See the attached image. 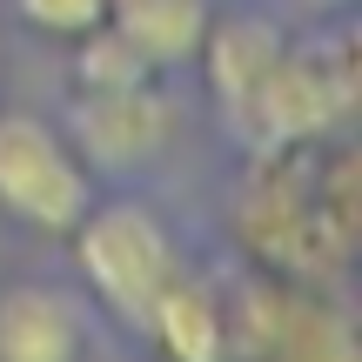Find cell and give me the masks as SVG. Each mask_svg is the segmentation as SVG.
I'll return each mask as SVG.
<instances>
[{
    "instance_id": "1",
    "label": "cell",
    "mask_w": 362,
    "mask_h": 362,
    "mask_svg": "<svg viewBox=\"0 0 362 362\" xmlns=\"http://www.w3.org/2000/svg\"><path fill=\"white\" fill-rule=\"evenodd\" d=\"M235 228L269 275L336 288L356 248V155L342 148V134L302 148H255Z\"/></svg>"
},
{
    "instance_id": "2",
    "label": "cell",
    "mask_w": 362,
    "mask_h": 362,
    "mask_svg": "<svg viewBox=\"0 0 362 362\" xmlns=\"http://www.w3.org/2000/svg\"><path fill=\"white\" fill-rule=\"evenodd\" d=\"M67 242H74V262H81V275H88L94 302H101L121 329H134V336L148 329L161 288L188 269L175 235H168V221H161L155 208H141V202H94L88 215L67 228Z\"/></svg>"
},
{
    "instance_id": "3",
    "label": "cell",
    "mask_w": 362,
    "mask_h": 362,
    "mask_svg": "<svg viewBox=\"0 0 362 362\" xmlns=\"http://www.w3.org/2000/svg\"><path fill=\"white\" fill-rule=\"evenodd\" d=\"M362 362L356 322L329 288L255 275L228 296V362Z\"/></svg>"
},
{
    "instance_id": "4",
    "label": "cell",
    "mask_w": 362,
    "mask_h": 362,
    "mask_svg": "<svg viewBox=\"0 0 362 362\" xmlns=\"http://www.w3.org/2000/svg\"><path fill=\"white\" fill-rule=\"evenodd\" d=\"M88 208H94V168L67 141V128L27 115V107H7L0 115V215L34 235H67Z\"/></svg>"
},
{
    "instance_id": "5",
    "label": "cell",
    "mask_w": 362,
    "mask_h": 362,
    "mask_svg": "<svg viewBox=\"0 0 362 362\" xmlns=\"http://www.w3.org/2000/svg\"><path fill=\"white\" fill-rule=\"evenodd\" d=\"M356 115V61L349 40H288L282 61L269 67L255 107H248V148H302V141H329L342 134Z\"/></svg>"
},
{
    "instance_id": "6",
    "label": "cell",
    "mask_w": 362,
    "mask_h": 362,
    "mask_svg": "<svg viewBox=\"0 0 362 362\" xmlns=\"http://www.w3.org/2000/svg\"><path fill=\"white\" fill-rule=\"evenodd\" d=\"M67 141L81 148L88 168L107 175H134L175 141V101L155 81H134V88H88L67 107Z\"/></svg>"
},
{
    "instance_id": "7",
    "label": "cell",
    "mask_w": 362,
    "mask_h": 362,
    "mask_svg": "<svg viewBox=\"0 0 362 362\" xmlns=\"http://www.w3.org/2000/svg\"><path fill=\"white\" fill-rule=\"evenodd\" d=\"M282 27L269 21V13H228V21H208L202 47H194V61L208 67V88H215V107L228 115V128L242 134L248 128V107H255L262 81H269V67L282 61Z\"/></svg>"
},
{
    "instance_id": "8",
    "label": "cell",
    "mask_w": 362,
    "mask_h": 362,
    "mask_svg": "<svg viewBox=\"0 0 362 362\" xmlns=\"http://www.w3.org/2000/svg\"><path fill=\"white\" fill-rule=\"evenodd\" d=\"M88 315L54 282H7L0 288V362H81Z\"/></svg>"
},
{
    "instance_id": "9",
    "label": "cell",
    "mask_w": 362,
    "mask_h": 362,
    "mask_svg": "<svg viewBox=\"0 0 362 362\" xmlns=\"http://www.w3.org/2000/svg\"><path fill=\"white\" fill-rule=\"evenodd\" d=\"M141 336L168 362H228V296L202 269H181L161 288V302H155Z\"/></svg>"
},
{
    "instance_id": "10",
    "label": "cell",
    "mask_w": 362,
    "mask_h": 362,
    "mask_svg": "<svg viewBox=\"0 0 362 362\" xmlns=\"http://www.w3.org/2000/svg\"><path fill=\"white\" fill-rule=\"evenodd\" d=\"M101 21L161 74V67H188L194 61V47H202L215 13H208V0H107Z\"/></svg>"
},
{
    "instance_id": "11",
    "label": "cell",
    "mask_w": 362,
    "mask_h": 362,
    "mask_svg": "<svg viewBox=\"0 0 362 362\" xmlns=\"http://www.w3.org/2000/svg\"><path fill=\"white\" fill-rule=\"evenodd\" d=\"M67 47H74V81H81V94H88V88H134V81H155V67H148L107 21H94L88 34H74Z\"/></svg>"
},
{
    "instance_id": "12",
    "label": "cell",
    "mask_w": 362,
    "mask_h": 362,
    "mask_svg": "<svg viewBox=\"0 0 362 362\" xmlns=\"http://www.w3.org/2000/svg\"><path fill=\"white\" fill-rule=\"evenodd\" d=\"M101 7H107V0H13V13H21L34 34H47V40L88 34V27L101 21Z\"/></svg>"
},
{
    "instance_id": "13",
    "label": "cell",
    "mask_w": 362,
    "mask_h": 362,
    "mask_svg": "<svg viewBox=\"0 0 362 362\" xmlns=\"http://www.w3.org/2000/svg\"><path fill=\"white\" fill-rule=\"evenodd\" d=\"M309 7H315V13H329V7H342V0H309Z\"/></svg>"
}]
</instances>
